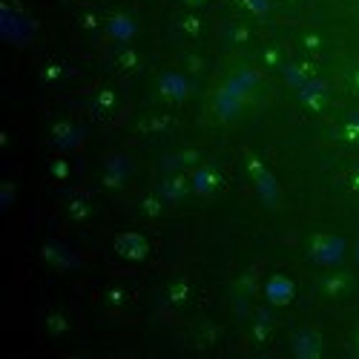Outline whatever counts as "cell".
<instances>
[{"instance_id":"obj_1","label":"cell","mask_w":359,"mask_h":359,"mask_svg":"<svg viewBox=\"0 0 359 359\" xmlns=\"http://www.w3.org/2000/svg\"><path fill=\"white\" fill-rule=\"evenodd\" d=\"M322 287H325V293L327 296H342V293H348V287H351V276H345V273H337V276H327L325 282H322Z\"/></svg>"},{"instance_id":"obj_2","label":"cell","mask_w":359,"mask_h":359,"mask_svg":"<svg viewBox=\"0 0 359 359\" xmlns=\"http://www.w3.org/2000/svg\"><path fill=\"white\" fill-rule=\"evenodd\" d=\"M348 86L353 89V93H359V67H353V69L348 72Z\"/></svg>"},{"instance_id":"obj_3","label":"cell","mask_w":359,"mask_h":359,"mask_svg":"<svg viewBox=\"0 0 359 359\" xmlns=\"http://www.w3.org/2000/svg\"><path fill=\"white\" fill-rule=\"evenodd\" d=\"M351 351L359 356V327H356V331H353V337H351Z\"/></svg>"},{"instance_id":"obj_4","label":"cell","mask_w":359,"mask_h":359,"mask_svg":"<svg viewBox=\"0 0 359 359\" xmlns=\"http://www.w3.org/2000/svg\"><path fill=\"white\" fill-rule=\"evenodd\" d=\"M78 4H89V0H78Z\"/></svg>"}]
</instances>
